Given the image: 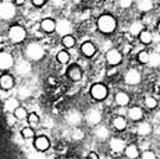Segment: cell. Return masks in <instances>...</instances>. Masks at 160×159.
<instances>
[{
    "instance_id": "1",
    "label": "cell",
    "mask_w": 160,
    "mask_h": 159,
    "mask_svg": "<svg viewBox=\"0 0 160 159\" xmlns=\"http://www.w3.org/2000/svg\"><path fill=\"white\" fill-rule=\"evenodd\" d=\"M98 27L103 33H110L116 29V20L112 16L104 14L98 20Z\"/></svg>"
},
{
    "instance_id": "2",
    "label": "cell",
    "mask_w": 160,
    "mask_h": 159,
    "mask_svg": "<svg viewBox=\"0 0 160 159\" xmlns=\"http://www.w3.org/2000/svg\"><path fill=\"white\" fill-rule=\"evenodd\" d=\"M8 35H10V39L13 42H22L24 39H25V36H27V32H25V29L22 28V27H20V25H13L10 28V31H8Z\"/></svg>"
},
{
    "instance_id": "3",
    "label": "cell",
    "mask_w": 160,
    "mask_h": 159,
    "mask_svg": "<svg viewBox=\"0 0 160 159\" xmlns=\"http://www.w3.org/2000/svg\"><path fill=\"white\" fill-rule=\"evenodd\" d=\"M91 95L93 99L96 100H102L107 95V88L103 84H93L91 88Z\"/></svg>"
},
{
    "instance_id": "4",
    "label": "cell",
    "mask_w": 160,
    "mask_h": 159,
    "mask_svg": "<svg viewBox=\"0 0 160 159\" xmlns=\"http://www.w3.org/2000/svg\"><path fill=\"white\" fill-rule=\"evenodd\" d=\"M27 53H28V56L32 60H39L43 57L45 52H43V49H42V46H39L38 44H32L28 46V49H27Z\"/></svg>"
},
{
    "instance_id": "5",
    "label": "cell",
    "mask_w": 160,
    "mask_h": 159,
    "mask_svg": "<svg viewBox=\"0 0 160 159\" xmlns=\"http://www.w3.org/2000/svg\"><path fill=\"white\" fill-rule=\"evenodd\" d=\"M14 14H15V8L11 3L6 2V3H2V4H0V17L2 18L8 20V18H11Z\"/></svg>"
},
{
    "instance_id": "6",
    "label": "cell",
    "mask_w": 160,
    "mask_h": 159,
    "mask_svg": "<svg viewBox=\"0 0 160 159\" xmlns=\"http://www.w3.org/2000/svg\"><path fill=\"white\" fill-rule=\"evenodd\" d=\"M56 31L63 36L70 35V32H71V23L68 20H60L56 25Z\"/></svg>"
},
{
    "instance_id": "7",
    "label": "cell",
    "mask_w": 160,
    "mask_h": 159,
    "mask_svg": "<svg viewBox=\"0 0 160 159\" xmlns=\"http://www.w3.org/2000/svg\"><path fill=\"white\" fill-rule=\"evenodd\" d=\"M139 81H141V74H139L138 70L132 69V70H130V71L127 73V74H125V82H127V84L135 85V84H138Z\"/></svg>"
},
{
    "instance_id": "8",
    "label": "cell",
    "mask_w": 160,
    "mask_h": 159,
    "mask_svg": "<svg viewBox=\"0 0 160 159\" xmlns=\"http://www.w3.org/2000/svg\"><path fill=\"white\" fill-rule=\"evenodd\" d=\"M13 64H14V59L10 53H0V69L2 70L10 69Z\"/></svg>"
},
{
    "instance_id": "9",
    "label": "cell",
    "mask_w": 160,
    "mask_h": 159,
    "mask_svg": "<svg viewBox=\"0 0 160 159\" xmlns=\"http://www.w3.org/2000/svg\"><path fill=\"white\" fill-rule=\"evenodd\" d=\"M49 146H50V142H49L48 137L41 136V137H38V138L35 140V148L38 149L39 152H45V151H48Z\"/></svg>"
},
{
    "instance_id": "10",
    "label": "cell",
    "mask_w": 160,
    "mask_h": 159,
    "mask_svg": "<svg viewBox=\"0 0 160 159\" xmlns=\"http://www.w3.org/2000/svg\"><path fill=\"white\" fill-rule=\"evenodd\" d=\"M106 59L110 64H118L121 62V53L118 50H116V49H112V50H109L106 53Z\"/></svg>"
},
{
    "instance_id": "11",
    "label": "cell",
    "mask_w": 160,
    "mask_h": 159,
    "mask_svg": "<svg viewBox=\"0 0 160 159\" xmlns=\"http://www.w3.org/2000/svg\"><path fill=\"white\" fill-rule=\"evenodd\" d=\"M13 85H14V80H13L11 75L3 74L2 77H0V87H2L3 90L8 91V90H11V88H13Z\"/></svg>"
},
{
    "instance_id": "12",
    "label": "cell",
    "mask_w": 160,
    "mask_h": 159,
    "mask_svg": "<svg viewBox=\"0 0 160 159\" xmlns=\"http://www.w3.org/2000/svg\"><path fill=\"white\" fill-rule=\"evenodd\" d=\"M56 25L57 24L54 23L52 18H45V20L42 21V24H41L42 29H43L45 32H53L54 29H56Z\"/></svg>"
},
{
    "instance_id": "13",
    "label": "cell",
    "mask_w": 160,
    "mask_h": 159,
    "mask_svg": "<svg viewBox=\"0 0 160 159\" xmlns=\"http://www.w3.org/2000/svg\"><path fill=\"white\" fill-rule=\"evenodd\" d=\"M81 50H82V53H84L87 57H92L95 54V52H96V48L93 46V44H92V42H85V44L82 45Z\"/></svg>"
},
{
    "instance_id": "14",
    "label": "cell",
    "mask_w": 160,
    "mask_h": 159,
    "mask_svg": "<svg viewBox=\"0 0 160 159\" xmlns=\"http://www.w3.org/2000/svg\"><path fill=\"white\" fill-rule=\"evenodd\" d=\"M110 148L114 152H121L122 149H124V141L120 138H112V141H110Z\"/></svg>"
},
{
    "instance_id": "15",
    "label": "cell",
    "mask_w": 160,
    "mask_h": 159,
    "mask_svg": "<svg viewBox=\"0 0 160 159\" xmlns=\"http://www.w3.org/2000/svg\"><path fill=\"white\" fill-rule=\"evenodd\" d=\"M68 75H70V78L72 80V81H79L82 77V71H81V69H79L78 66H72L71 69H70V71H68Z\"/></svg>"
},
{
    "instance_id": "16",
    "label": "cell",
    "mask_w": 160,
    "mask_h": 159,
    "mask_svg": "<svg viewBox=\"0 0 160 159\" xmlns=\"http://www.w3.org/2000/svg\"><path fill=\"white\" fill-rule=\"evenodd\" d=\"M100 119H102V115H100V112L95 110V109L88 113V120H89V123L98 124V123L100 121Z\"/></svg>"
},
{
    "instance_id": "17",
    "label": "cell",
    "mask_w": 160,
    "mask_h": 159,
    "mask_svg": "<svg viewBox=\"0 0 160 159\" xmlns=\"http://www.w3.org/2000/svg\"><path fill=\"white\" fill-rule=\"evenodd\" d=\"M125 155H127L128 159H137L138 155H139V151L135 145H130L125 148Z\"/></svg>"
},
{
    "instance_id": "18",
    "label": "cell",
    "mask_w": 160,
    "mask_h": 159,
    "mask_svg": "<svg viewBox=\"0 0 160 159\" xmlns=\"http://www.w3.org/2000/svg\"><path fill=\"white\" fill-rule=\"evenodd\" d=\"M116 102L118 103L120 106H125V105H128V102H130V96H128L125 92H118L116 95Z\"/></svg>"
},
{
    "instance_id": "19",
    "label": "cell",
    "mask_w": 160,
    "mask_h": 159,
    "mask_svg": "<svg viewBox=\"0 0 160 159\" xmlns=\"http://www.w3.org/2000/svg\"><path fill=\"white\" fill-rule=\"evenodd\" d=\"M150 131H152V127H150L149 123H141L139 126H138V133L141 134V136H148V134H150Z\"/></svg>"
},
{
    "instance_id": "20",
    "label": "cell",
    "mask_w": 160,
    "mask_h": 159,
    "mask_svg": "<svg viewBox=\"0 0 160 159\" xmlns=\"http://www.w3.org/2000/svg\"><path fill=\"white\" fill-rule=\"evenodd\" d=\"M152 6H153L152 0H139V3H138V8L141 11H149L152 8Z\"/></svg>"
},
{
    "instance_id": "21",
    "label": "cell",
    "mask_w": 160,
    "mask_h": 159,
    "mask_svg": "<svg viewBox=\"0 0 160 159\" xmlns=\"http://www.w3.org/2000/svg\"><path fill=\"white\" fill-rule=\"evenodd\" d=\"M128 115H130V117L132 120H139L141 117H142V109L139 108H131L130 112H128Z\"/></svg>"
},
{
    "instance_id": "22",
    "label": "cell",
    "mask_w": 160,
    "mask_h": 159,
    "mask_svg": "<svg viewBox=\"0 0 160 159\" xmlns=\"http://www.w3.org/2000/svg\"><path fill=\"white\" fill-rule=\"evenodd\" d=\"M114 127L117 128V130H124L125 127H127V121H125V119L122 117V116H118V117L114 119Z\"/></svg>"
},
{
    "instance_id": "23",
    "label": "cell",
    "mask_w": 160,
    "mask_h": 159,
    "mask_svg": "<svg viewBox=\"0 0 160 159\" xmlns=\"http://www.w3.org/2000/svg\"><path fill=\"white\" fill-rule=\"evenodd\" d=\"M13 112H14V117L18 119V120L27 117V110H25V108H22V106H17Z\"/></svg>"
},
{
    "instance_id": "24",
    "label": "cell",
    "mask_w": 160,
    "mask_h": 159,
    "mask_svg": "<svg viewBox=\"0 0 160 159\" xmlns=\"http://www.w3.org/2000/svg\"><path fill=\"white\" fill-rule=\"evenodd\" d=\"M149 64L152 67H158L160 66V54L158 53V52H155V53H152L149 56Z\"/></svg>"
},
{
    "instance_id": "25",
    "label": "cell",
    "mask_w": 160,
    "mask_h": 159,
    "mask_svg": "<svg viewBox=\"0 0 160 159\" xmlns=\"http://www.w3.org/2000/svg\"><path fill=\"white\" fill-rule=\"evenodd\" d=\"M57 60L61 64H66L70 60V53H68V52H66V50H60L57 53Z\"/></svg>"
},
{
    "instance_id": "26",
    "label": "cell",
    "mask_w": 160,
    "mask_h": 159,
    "mask_svg": "<svg viewBox=\"0 0 160 159\" xmlns=\"http://www.w3.org/2000/svg\"><path fill=\"white\" fill-rule=\"evenodd\" d=\"M63 45L66 48H72L74 45H75V39H74V36L71 35H66V36H63Z\"/></svg>"
},
{
    "instance_id": "27",
    "label": "cell",
    "mask_w": 160,
    "mask_h": 159,
    "mask_svg": "<svg viewBox=\"0 0 160 159\" xmlns=\"http://www.w3.org/2000/svg\"><path fill=\"white\" fill-rule=\"evenodd\" d=\"M28 123L31 127H35L39 124V116L36 115V113H31V115H28Z\"/></svg>"
},
{
    "instance_id": "28",
    "label": "cell",
    "mask_w": 160,
    "mask_h": 159,
    "mask_svg": "<svg viewBox=\"0 0 160 159\" xmlns=\"http://www.w3.org/2000/svg\"><path fill=\"white\" fill-rule=\"evenodd\" d=\"M21 136H22V138H25V140H31L33 137V130H32V127H25V128H22V131H21Z\"/></svg>"
},
{
    "instance_id": "29",
    "label": "cell",
    "mask_w": 160,
    "mask_h": 159,
    "mask_svg": "<svg viewBox=\"0 0 160 159\" xmlns=\"http://www.w3.org/2000/svg\"><path fill=\"white\" fill-rule=\"evenodd\" d=\"M139 38H141V42H142V44H150V41H152V35H150V32H148V31L141 32Z\"/></svg>"
},
{
    "instance_id": "30",
    "label": "cell",
    "mask_w": 160,
    "mask_h": 159,
    "mask_svg": "<svg viewBox=\"0 0 160 159\" xmlns=\"http://www.w3.org/2000/svg\"><path fill=\"white\" fill-rule=\"evenodd\" d=\"M130 31H131L132 35H137V33H141V32H142V24L138 23V21H135V23L131 25V29H130Z\"/></svg>"
},
{
    "instance_id": "31",
    "label": "cell",
    "mask_w": 160,
    "mask_h": 159,
    "mask_svg": "<svg viewBox=\"0 0 160 159\" xmlns=\"http://www.w3.org/2000/svg\"><path fill=\"white\" fill-rule=\"evenodd\" d=\"M107 133H109V131H107V128L103 127V126H99V127L96 128V131H95V134H96L99 138H106V137L109 136Z\"/></svg>"
},
{
    "instance_id": "32",
    "label": "cell",
    "mask_w": 160,
    "mask_h": 159,
    "mask_svg": "<svg viewBox=\"0 0 160 159\" xmlns=\"http://www.w3.org/2000/svg\"><path fill=\"white\" fill-rule=\"evenodd\" d=\"M145 105L148 106V108L153 109V108H156V105H158V102H156V99H155V98L149 96V98H146V99H145Z\"/></svg>"
},
{
    "instance_id": "33",
    "label": "cell",
    "mask_w": 160,
    "mask_h": 159,
    "mask_svg": "<svg viewBox=\"0 0 160 159\" xmlns=\"http://www.w3.org/2000/svg\"><path fill=\"white\" fill-rule=\"evenodd\" d=\"M149 56L150 54L148 53V52H141V53L138 54V59H139V62H142V63H149Z\"/></svg>"
},
{
    "instance_id": "34",
    "label": "cell",
    "mask_w": 160,
    "mask_h": 159,
    "mask_svg": "<svg viewBox=\"0 0 160 159\" xmlns=\"http://www.w3.org/2000/svg\"><path fill=\"white\" fill-rule=\"evenodd\" d=\"M142 159H156V155L150 151H145L142 154Z\"/></svg>"
},
{
    "instance_id": "35",
    "label": "cell",
    "mask_w": 160,
    "mask_h": 159,
    "mask_svg": "<svg viewBox=\"0 0 160 159\" xmlns=\"http://www.w3.org/2000/svg\"><path fill=\"white\" fill-rule=\"evenodd\" d=\"M120 4H121V7H130V6H131V0H121V2H120Z\"/></svg>"
},
{
    "instance_id": "36",
    "label": "cell",
    "mask_w": 160,
    "mask_h": 159,
    "mask_svg": "<svg viewBox=\"0 0 160 159\" xmlns=\"http://www.w3.org/2000/svg\"><path fill=\"white\" fill-rule=\"evenodd\" d=\"M88 159H99V156H98L96 152H91V154L88 155Z\"/></svg>"
},
{
    "instance_id": "37",
    "label": "cell",
    "mask_w": 160,
    "mask_h": 159,
    "mask_svg": "<svg viewBox=\"0 0 160 159\" xmlns=\"http://www.w3.org/2000/svg\"><path fill=\"white\" fill-rule=\"evenodd\" d=\"M32 3L35 6H42V4H45V0H32Z\"/></svg>"
},
{
    "instance_id": "38",
    "label": "cell",
    "mask_w": 160,
    "mask_h": 159,
    "mask_svg": "<svg viewBox=\"0 0 160 159\" xmlns=\"http://www.w3.org/2000/svg\"><path fill=\"white\" fill-rule=\"evenodd\" d=\"M15 3H17V4H24V3H25V0H14Z\"/></svg>"
},
{
    "instance_id": "39",
    "label": "cell",
    "mask_w": 160,
    "mask_h": 159,
    "mask_svg": "<svg viewBox=\"0 0 160 159\" xmlns=\"http://www.w3.org/2000/svg\"><path fill=\"white\" fill-rule=\"evenodd\" d=\"M49 82H50V84H54V78H49Z\"/></svg>"
},
{
    "instance_id": "40",
    "label": "cell",
    "mask_w": 160,
    "mask_h": 159,
    "mask_svg": "<svg viewBox=\"0 0 160 159\" xmlns=\"http://www.w3.org/2000/svg\"><path fill=\"white\" fill-rule=\"evenodd\" d=\"M159 32H160V24H159Z\"/></svg>"
},
{
    "instance_id": "41",
    "label": "cell",
    "mask_w": 160,
    "mask_h": 159,
    "mask_svg": "<svg viewBox=\"0 0 160 159\" xmlns=\"http://www.w3.org/2000/svg\"><path fill=\"white\" fill-rule=\"evenodd\" d=\"M49 159H54V158H49Z\"/></svg>"
}]
</instances>
